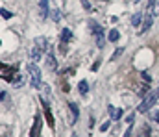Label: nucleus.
Returning a JSON list of instances; mask_svg holds the SVG:
<instances>
[{"mask_svg": "<svg viewBox=\"0 0 159 137\" xmlns=\"http://www.w3.org/2000/svg\"><path fill=\"white\" fill-rule=\"evenodd\" d=\"M119 37H120L119 30H111V32H109V41H111V43H115V41H119Z\"/></svg>", "mask_w": 159, "mask_h": 137, "instance_id": "nucleus-18", "label": "nucleus"}, {"mask_svg": "<svg viewBox=\"0 0 159 137\" xmlns=\"http://www.w3.org/2000/svg\"><path fill=\"white\" fill-rule=\"evenodd\" d=\"M43 52H44V50H43L41 46L35 45L34 48H32V52H30V59H32L34 63H37V61H39L41 57H43Z\"/></svg>", "mask_w": 159, "mask_h": 137, "instance_id": "nucleus-9", "label": "nucleus"}, {"mask_svg": "<svg viewBox=\"0 0 159 137\" xmlns=\"http://www.w3.org/2000/svg\"><path fill=\"white\" fill-rule=\"evenodd\" d=\"M152 119H154V121H156V122H159V111H156V113H154V115H152Z\"/></svg>", "mask_w": 159, "mask_h": 137, "instance_id": "nucleus-25", "label": "nucleus"}, {"mask_svg": "<svg viewBox=\"0 0 159 137\" xmlns=\"http://www.w3.org/2000/svg\"><path fill=\"white\" fill-rule=\"evenodd\" d=\"M43 109H44V117L48 121V126L54 128V117H52V109H50V104H48L46 98H43Z\"/></svg>", "mask_w": 159, "mask_h": 137, "instance_id": "nucleus-6", "label": "nucleus"}, {"mask_svg": "<svg viewBox=\"0 0 159 137\" xmlns=\"http://www.w3.org/2000/svg\"><path fill=\"white\" fill-rule=\"evenodd\" d=\"M141 21H143V15H141V11H137V13L131 17V24H133L135 28H139V26H141Z\"/></svg>", "mask_w": 159, "mask_h": 137, "instance_id": "nucleus-15", "label": "nucleus"}, {"mask_svg": "<svg viewBox=\"0 0 159 137\" xmlns=\"http://www.w3.org/2000/svg\"><path fill=\"white\" fill-rule=\"evenodd\" d=\"M129 135H131V126H129V128L126 130V134H124V137H129Z\"/></svg>", "mask_w": 159, "mask_h": 137, "instance_id": "nucleus-27", "label": "nucleus"}, {"mask_svg": "<svg viewBox=\"0 0 159 137\" xmlns=\"http://www.w3.org/2000/svg\"><path fill=\"white\" fill-rule=\"evenodd\" d=\"M91 30H93V34H94L96 46H98V48H104V45H106V39H104V28L98 26L96 22H91Z\"/></svg>", "mask_w": 159, "mask_h": 137, "instance_id": "nucleus-4", "label": "nucleus"}, {"mask_svg": "<svg viewBox=\"0 0 159 137\" xmlns=\"http://www.w3.org/2000/svg\"><path fill=\"white\" fill-rule=\"evenodd\" d=\"M78 91L81 93V94H87V93H89V84H87L85 80H81L78 84Z\"/></svg>", "mask_w": 159, "mask_h": 137, "instance_id": "nucleus-16", "label": "nucleus"}, {"mask_svg": "<svg viewBox=\"0 0 159 137\" xmlns=\"http://www.w3.org/2000/svg\"><path fill=\"white\" fill-rule=\"evenodd\" d=\"M15 72H17V69H15V67H7V65H2V80H7V82H11Z\"/></svg>", "mask_w": 159, "mask_h": 137, "instance_id": "nucleus-8", "label": "nucleus"}, {"mask_svg": "<svg viewBox=\"0 0 159 137\" xmlns=\"http://www.w3.org/2000/svg\"><path fill=\"white\" fill-rule=\"evenodd\" d=\"M41 124H43V119H41V115L37 113V115H35V119H34V126H32L30 137H39V134H41Z\"/></svg>", "mask_w": 159, "mask_h": 137, "instance_id": "nucleus-7", "label": "nucleus"}, {"mask_svg": "<svg viewBox=\"0 0 159 137\" xmlns=\"http://www.w3.org/2000/svg\"><path fill=\"white\" fill-rule=\"evenodd\" d=\"M61 41H63V43L72 41V32H70L69 28H63V30H61Z\"/></svg>", "mask_w": 159, "mask_h": 137, "instance_id": "nucleus-12", "label": "nucleus"}, {"mask_svg": "<svg viewBox=\"0 0 159 137\" xmlns=\"http://www.w3.org/2000/svg\"><path fill=\"white\" fill-rule=\"evenodd\" d=\"M0 13H2V17H4V19H11V13H9L7 9H4V7L0 9Z\"/></svg>", "mask_w": 159, "mask_h": 137, "instance_id": "nucleus-20", "label": "nucleus"}, {"mask_svg": "<svg viewBox=\"0 0 159 137\" xmlns=\"http://www.w3.org/2000/svg\"><path fill=\"white\" fill-rule=\"evenodd\" d=\"M46 65H48L50 71H56V69H57V61H56V57H54L52 54H48V57H46Z\"/></svg>", "mask_w": 159, "mask_h": 137, "instance_id": "nucleus-13", "label": "nucleus"}, {"mask_svg": "<svg viewBox=\"0 0 159 137\" xmlns=\"http://www.w3.org/2000/svg\"><path fill=\"white\" fill-rule=\"evenodd\" d=\"M157 96H159V91H156V93H150V94H148V96H146V98H144V100H143L141 104H139L137 111H139V113H146V111H148V109H150V107H152V106L156 104Z\"/></svg>", "mask_w": 159, "mask_h": 137, "instance_id": "nucleus-2", "label": "nucleus"}, {"mask_svg": "<svg viewBox=\"0 0 159 137\" xmlns=\"http://www.w3.org/2000/svg\"><path fill=\"white\" fill-rule=\"evenodd\" d=\"M156 2H157V0H150V2H148V4H156Z\"/></svg>", "mask_w": 159, "mask_h": 137, "instance_id": "nucleus-28", "label": "nucleus"}, {"mask_svg": "<svg viewBox=\"0 0 159 137\" xmlns=\"http://www.w3.org/2000/svg\"><path fill=\"white\" fill-rule=\"evenodd\" d=\"M52 17H54V21H59V11H56V9H54V13H52Z\"/></svg>", "mask_w": 159, "mask_h": 137, "instance_id": "nucleus-23", "label": "nucleus"}, {"mask_svg": "<svg viewBox=\"0 0 159 137\" xmlns=\"http://www.w3.org/2000/svg\"><path fill=\"white\" fill-rule=\"evenodd\" d=\"M13 82H15V87H20V85H22V82H24V78H22V76H20V74H17V76H15V80H13Z\"/></svg>", "mask_w": 159, "mask_h": 137, "instance_id": "nucleus-19", "label": "nucleus"}, {"mask_svg": "<svg viewBox=\"0 0 159 137\" xmlns=\"http://www.w3.org/2000/svg\"><path fill=\"white\" fill-rule=\"evenodd\" d=\"M28 72H30V78H32V87L39 89L41 85H43V82H41V71H39V67H37V63L32 61L28 65Z\"/></svg>", "mask_w": 159, "mask_h": 137, "instance_id": "nucleus-1", "label": "nucleus"}, {"mask_svg": "<svg viewBox=\"0 0 159 137\" xmlns=\"http://www.w3.org/2000/svg\"><path fill=\"white\" fill-rule=\"evenodd\" d=\"M154 13H156L154 4H148L146 13H144V21H143V28H141V32H148V30L152 28V24H154Z\"/></svg>", "mask_w": 159, "mask_h": 137, "instance_id": "nucleus-3", "label": "nucleus"}, {"mask_svg": "<svg viewBox=\"0 0 159 137\" xmlns=\"http://www.w3.org/2000/svg\"><path fill=\"white\" fill-rule=\"evenodd\" d=\"M150 135H152V128H150L148 124L141 126V130H139V137H150Z\"/></svg>", "mask_w": 159, "mask_h": 137, "instance_id": "nucleus-14", "label": "nucleus"}, {"mask_svg": "<svg viewBox=\"0 0 159 137\" xmlns=\"http://www.w3.org/2000/svg\"><path fill=\"white\" fill-rule=\"evenodd\" d=\"M48 0H41L39 2V7H37V19L39 21H46V17H48Z\"/></svg>", "mask_w": 159, "mask_h": 137, "instance_id": "nucleus-5", "label": "nucleus"}, {"mask_svg": "<svg viewBox=\"0 0 159 137\" xmlns=\"http://www.w3.org/2000/svg\"><path fill=\"white\" fill-rule=\"evenodd\" d=\"M98 67H100V61H96V63H93V67H91V71H98Z\"/></svg>", "mask_w": 159, "mask_h": 137, "instance_id": "nucleus-24", "label": "nucleus"}, {"mask_svg": "<svg viewBox=\"0 0 159 137\" xmlns=\"http://www.w3.org/2000/svg\"><path fill=\"white\" fill-rule=\"evenodd\" d=\"M120 54H122V48H117V50H115V54H113V59H119Z\"/></svg>", "mask_w": 159, "mask_h": 137, "instance_id": "nucleus-22", "label": "nucleus"}, {"mask_svg": "<svg viewBox=\"0 0 159 137\" xmlns=\"http://www.w3.org/2000/svg\"><path fill=\"white\" fill-rule=\"evenodd\" d=\"M69 107H70V113H72V119H70V124H76V121H78V115H80L78 104H74V102H70V104H69Z\"/></svg>", "mask_w": 159, "mask_h": 137, "instance_id": "nucleus-10", "label": "nucleus"}, {"mask_svg": "<svg viewBox=\"0 0 159 137\" xmlns=\"http://www.w3.org/2000/svg\"><path fill=\"white\" fill-rule=\"evenodd\" d=\"M81 4H83V7H85L87 11H93V9H91V4H89V0H81Z\"/></svg>", "mask_w": 159, "mask_h": 137, "instance_id": "nucleus-21", "label": "nucleus"}, {"mask_svg": "<svg viewBox=\"0 0 159 137\" xmlns=\"http://www.w3.org/2000/svg\"><path fill=\"white\" fill-rule=\"evenodd\" d=\"M35 45L41 46L43 50H46V48H48V43H46V39H44V37H37V39H35Z\"/></svg>", "mask_w": 159, "mask_h": 137, "instance_id": "nucleus-17", "label": "nucleus"}, {"mask_svg": "<svg viewBox=\"0 0 159 137\" xmlns=\"http://www.w3.org/2000/svg\"><path fill=\"white\" fill-rule=\"evenodd\" d=\"M107 111H109V115H111V119H113V121H119L120 117H122V113H124L122 109L115 107V106H109V107H107Z\"/></svg>", "mask_w": 159, "mask_h": 137, "instance_id": "nucleus-11", "label": "nucleus"}, {"mask_svg": "<svg viewBox=\"0 0 159 137\" xmlns=\"http://www.w3.org/2000/svg\"><path fill=\"white\" fill-rule=\"evenodd\" d=\"M107 128H109V122H106V124H102V128H100V130H102V132H106Z\"/></svg>", "mask_w": 159, "mask_h": 137, "instance_id": "nucleus-26", "label": "nucleus"}]
</instances>
